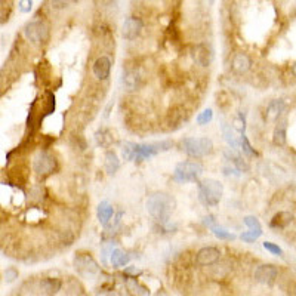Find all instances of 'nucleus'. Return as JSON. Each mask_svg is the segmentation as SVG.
<instances>
[{"instance_id": "10", "label": "nucleus", "mask_w": 296, "mask_h": 296, "mask_svg": "<svg viewBox=\"0 0 296 296\" xmlns=\"http://www.w3.org/2000/svg\"><path fill=\"white\" fill-rule=\"evenodd\" d=\"M142 27H144V22H142L141 18H136V16H129L126 21L123 22V27H122V36L126 39V40H133L140 36Z\"/></svg>"}, {"instance_id": "17", "label": "nucleus", "mask_w": 296, "mask_h": 296, "mask_svg": "<svg viewBox=\"0 0 296 296\" xmlns=\"http://www.w3.org/2000/svg\"><path fill=\"white\" fill-rule=\"evenodd\" d=\"M114 209L113 206L108 203V201H101L98 206V219L99 222L102 224V225L105 226L108 222H110V219H111V216H113Z\"/></svg>"}, {"instance_id": "21", "label": "nucleus", "mask_w": 296, "mask_h": 296, "mask_svg": "<svg viewBox=\"0 0 296 296\" xmlns=\"http://www.w3.org/2000/svg\"><path fill=\"white\" fill-rule=\"evenodd\" d=\"M284 110V102H283L282 99H277V101H272V102H269L268 104V108H267V114L269 119H277L282 111Z\"/></svg>"}, {"instance_id": "22", "label": "nucleus", "mask_w": 296, "mask_h": 296, "mask_svg": "<svg viewBox=\"0 0 296 296\" xmlns=\"http://www.w3.org/2000/svg\"><path fill=\"white\" fill-rule=\"evenodd\" d=\"M119 166H120V163H119V158H117V155L113 151H108L107 154H105V169L108 173H114L116 170L119 169Z\"/></svg>"}, {"instance_id": "31", "label": "nucleus", "mask_w": 296, "mask_h": 296, "mask_svg": "<svg viewBox=\"0 0 296 296\" xmlns=\"http://www.w3.org/2000/svg\"><path fill=\"white\" fill-rule=\"evenodd\" d=\"M15 279H18V271L15 268H8L5 271V280L8 283H12Z\"/></svg>"}, {"instance_id": "27", "label": "nucleus", "mask_w": 296, "mask_h": 296, "mask_svg": "<svg viewBox=\"0 0 296 296\" xmlns=\"http://www.w3.org/2000/svg\"><path fill=\"white\" fill-rule=\"evenodd\" d=\"M244 224L249 226L251 231H255V233L262 234V226H261L259 221H258L255 216H246V218H244Z\"/></svg>"}, {"instance_id": "1", "label": "nucleus", "mask_w": 296, "mask_h": 296, "mask_svg": "<svg viewBox=\"0 0 296 296\" xmlns=\"http://www.w3.org/2000/svg\"><path fill=\"white\" fill-rule=\"evenodd\" d=\"M172 144L169 141L155 142V144H133V142H125L122 154L125 160L132 162H142L153 155L158 154L162 151H168Z\"/></svg>"}, {"instance_id": "32", "label": "nucleus", "mask_w": 296, "mask_h": 296, "mask_svg": "<svg viewBox=\"0 0 296 296\" xmlns=\"http://www.w3.org/2000/svg\"><path fill=\"white\" fill-rule=\"evenodd\" d=\"M31 6H33V2H19V9L22 11V12H30L31 11Z\"/></svg>"}, {"instance_id": "6", "label": "nucleus", "mask_w": 296, "mask_h": 296, "mask_svg": "<svg viewBox=\"0 0 296 296\" xmlns=\"http://www.w3.org/2000/svg\"><path fill=\"white\" fill-rule=\"evenodd\" d=\"M74 268L76 271L83 277H94L99 272V267L97 261L90 255L80 254L74 258Z\"/></svg>"}, {"instance_id": "28", "label": "nucleus", "mask_w": 296, "mask_h": 296, "mask_svg": "<svg viewBox=\"0 0 296 296\" xmlns=\"http://www.w3.org/2000/svg\"><path fill=\"white\" fill-rule=\"evenodd\" d=\"M212 119H213V111L211 108H208V110H203L201 113L198 114L197 123L198 125H208V123H211Z\"/></svg>"}, {"instance_id": "26", "label": "nucleus", "mask_w": 296, "mask_h": 296, "mask_svg": "<svg viewBox=\"0 0 296 296\" xmlns=\"http://www.w3.org/2000/svg\"><path fill=\"white\" fill-rule=\"evenodd\" d=\"M239 144L241 145V150H243V153H244L246 155H249V157L258 155V153L255 151V148L252 147V144L249 142V140H247V136H246V135H241V136H240Z\"/></svg>"}, {"instance_id": "20", "label": "nucleus", "mask_w": 296, "mask_h": 296, "mask_svg": "<svg viewBox=\"0 0 296 296\" xmlns=\"http://www.w3.org/2000/svg\"><path fill=\"white\" fill-rule=\"evenodd\" d=\"M129 259H130V256L126 252H123L120 249H113V252H111V264H113V267H125L129 262Z\"/></svg>"}, {"instance_id": "19", "label": "nucleus", "mask_w": 296, "mask_h": 296, "mask_svg": "<svg viewBox=\"0 0 296 296\" xmlns=\"http://www.w3.org/2000/svg\"><path fill=\"white\" fill-rule=\"evenodd\" d=\"M287 136V122H280L274 129V144L276 145H284Z\"/></svg>"}, {"instance_id": "4", "label": "nucleus", "mask_w": 296, "mask_h": 296, "mask_svg": "<svg viewBox=\"0 0 296 296\" xmlns=\"http://www.w3.org/2000/svg\"><path fill=\"white\" fill-rule=\"evenodd\" d=\"M181 150L191 157H204L211 154L213 150V142L208 136L201 138H185L181 141Z\"/></svg>"}, {"instance_id": "9", "label": "nucleus", "mask_w": 296, "mask_h": 296, "mask_svg": "<svg viewBox=\"0 0 296 296\" xmlns=\"http://www.w3.org/2000/svg\"><path fill=\"white\" fill-rule=\"evenodd\" d=\"M191 55H193V59L196 61V64H198L200 67H209L213 61V51L206 43L196 44L191 51Z\"/></svg>"}, {"instance_id": "18", "label": "nucleus", "mask_w": 296, "mask_h": 296, "mask_svg": "<svg viewBox=\"0 0 296 296\" xmlns=\"http://www.w3.org/2000/svg\"><path fill=\"white\" fill-rule=\"evenodd\" d=\"M40 289L44 296H54L61 289V282L57 279H44L40 282Z\"/></svg>"}, {"instance_id": "30", "label": "nucleus", "mask_w": 296, "mask_h": 296, "mask_svg": "<svg viewBox=\"0 0 296 296\" xmlns=\"http://www.w3.org/2000/svg\"><path fill=\"white\" fill-rule=\"evenodd\" d=\"M262 234H259V233H255V231H247V233H243L240 237L243 241H246V243H254L255 240L259 239Z\"/></svg>"}, {"instance_id": "14", "label": "nucleus", "mask_w": 296, "mask_h": 296, "mask_svg": "<svg viewBox=\"0 0 296 296\" xmlns=\"http://www.w3.org/2000/svg\"><path fill=\"white\" fill-rule=\"evenodd\" d=\"M251 65H252V59L249 58V55H246L243 52L236 54L234 58H233V70L236 71V73H239V74L246 73L251 69Z\"/></svg>"}, {"instance_id": "29", "label": "nucleus", "mask_w": 296, "mask_h": 296, "mask_svg": "<svg viewBox=\"0 0 296 296\" xmlns=\"http://www.w3.org/2000/svg\"><path fill=\"white\" fill-rule=\"evenodd\" d=\"M264 247L267 249L268 252H271L272 255H277V256H282L283 255L282 247H280L279 244L271 243V241H265V243H264Z\"/></svg>"}, {"instance_id": "13", "label": "nucleus", "mask_w": 296, "mask_h": 296, "mask_svg": "<svg viewBox=\"0 0 296 296\" xmlns=\"http://www.w3.org/2000/svg\"><path fill=\"white\" fill-rule=\"evenodd\" d=\"M111 70V61L107 57H99L94 64V74L99 80H105L110 76Z\"/></svg>"}, {"instance_id": "16", "label": "nucleus", "mask_w": 296, "mask_h": 296, "mask_svg": "<svg viewBox=\"0 0 296 296\" xmlns=\"http://www.w3.org/2000/svg\"><path fill=\"white\" fill-rule=\"evenodd\" d=\"M293 221V215L290 212H279L277 215H274V218L271 219L269 226L271 228H284Z\"/></svg>"}, {"instance_id": "24", "label": "nucleus", "mask_w": 296, "mask_h": 296, "mask_svg": "<svg viewBox=\"0 0 296 296\" xmlns=\"http://www.w3.org/2000/svg\"><path fill=\"white\" fill-rule=\"evenodd\" d=\"M209 228L212 230V233L215 234V237H218L219 240H234L236 239V236H234L233 233L226 231L225 228H222V226H218L216 224H213V225H211Z\"/></svg>"}, {"instance_id": "25", "label": "nucleus", "mask_w": 296, "mask_h": 296, "mask_svg": "<svg viewBox=\"0 0 296 296\" xmlns=\"http://www.w3.org/2000/svg\"><path fill=\"white\" fill-rule=\"evenodd\" d=\"M127 287H129V290H132V292H133V293H135L136 296H148L150 295V292L147 290V287L141 286V284L136 282L135 279H129V280H127Z\"/></svg>"}, {"instance_id": "7", "label": "nucleus", "mask_w": 296, "mask_h": 296, "mask_svg": "<svg viewBox=\"0 0 296 296\" xmlns=\"http://www.w3.org/2000/svg\"><path fill=\"white\" fill-rule=\"evenodd\" d=\"M24 33H26V37L31 43H34V44H42L49 37L48 26L44 22H42V21H33V22L27 24Z\"/></svg>"}, {"instance_id": "23", "label": "nucleus", "mask_w": 296, "mask_h": 296, "mask_svg": "<svg viewBox=\"0 0 296 296\" xmlns=\"http://www.w3.org/2000/svg\"><path fill=\"white\" fill-rule=\"evenodd\" d=\"M222 133H224V138H225V141L228 142V145L231 148H237L239 147V141L236 140L234 130L231 129V126H228L226 123H222Z\"/></svg>"}, {"instance_id": "8", "label": "nucleus", "mask_w": 296, "mask_h": 296, "mask_svg": "<svg viewBox=\"0 0 296 296\" xmlns=\"http://www.w3.org/2000/svg\"><path fill=\"white\" fill-rule=\"evenodd\" d=\"M34 172L37 175H51L54 170L57 169V160L52 154H49L48 151H40L39 154L34 157V163H33Z\"/></svg>"}, {"instance_id": "3", "label": "nucleus", "mask_w": 296, "mask_h": 296, "mask_svg": "<svg viewBox=\"0 0 296 296\" xmlns=\"http://www.w3.org/2000/svg\"><path fill=\"white\" fill-rule=\"evenodd\" d=\"M224 194L222 184L216 179H203L198 184V198L206 206H216Z\"/></svg>"}, {"instance_id": "5", "label": "nucleus", "mask_w": 296, "mask_h": 296, "mask_svg": "<svg viewBox=\"0 0 296 296\" xmlns=\"http://www.w3.org/2000/svg\"><path fill=\"white\" fill-rule=\"evenodd\" d=\"M203 173V165L198 162H183L176 165L173 172V179L176 183H194Z\"/></svg>"}, {"instance_id": "12", "label": "nucleus", "mask_w": 296, "mask_h": 296, "mask_svg": "<svg viewBox=\"0 0 296 296\" xmlns=\"http://www.w3.org/2000/svg\"><path fill=\"white\" fill-rule=\"evenodd\" d=\"M221 256L219 249L216 247H203L201 251H198L197 254V264L198 265H212L215 264Z\"/></svg>"}, {"instance_id": "15", "label": "nucleus", "mask_w": 296, "mask_h": 296, "mask_svg": "<svg viewBox=\"0 0 296 296\" xmlns=\"http://www.w3.org/2000/svg\"><path fill=\"white\" fill-rule=\"evenodd\" d=\"M140 73L133 69H127L125 73H123V85L126 86L129 90H135L138 86H140Z\"/></svg>"}, {"instance_id": "11", "label": "nucleus", "mask_w": 296, "mask_h": 296, "mask_svg": "<svg viewBox=\"0 0 296 296\" xmlns=\"http://www.w3.org/2000/svg\"><path fill=\"white\" fill-rule=\"evenodd\" d=\"M277 276H279V269H277V267L271 265V264L261 265V267L256 268V271H255L256 282L262 283V284H268V286L276 282Z\"/></svg>"}, {"instance_id": "2", "label": "nucleus", "mask_w": 296, "mask_h": 296, "mask_svg": "<svg viewBox=\"0 0 296 296\" xmlns=\"http://www.w3.org/2000/svg\"><path fill=\"white\" fill-rule=\"evenodd\" d=\"M175 208H176L175 198L166 193H154L147 200V211L160 224H166L169 221Z\"/></svg>"}]
</instances>
